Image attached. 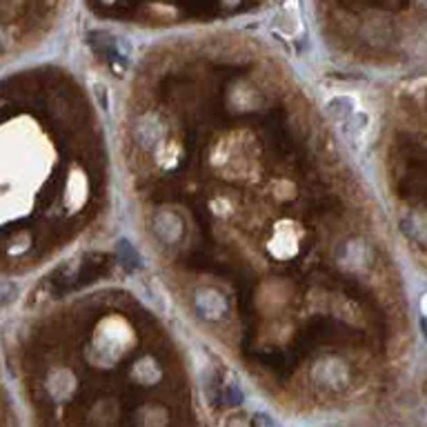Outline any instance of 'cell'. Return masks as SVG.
I'll return each instance as SVG.
<instances>
[{
  "label": "cell",
  "instance_id": "obj_1",
  "mask_svg": "<svg viewBox=\"0 0 427 427\" xmlns=\"http://www.w3.org/2000/svg\"><path fill=\"white\" fill-rule=\"evenodd\" d=\"M119 247H121L119 254H121V259H123L125 267H130V270H134V267L138 265V256H136V252L132 250V245H130V243H121Z\"/></svg>",
  "mask_w": 427,
  "mask_h": 427
},
{
  "label": "cell",
  "instance_id": "obj_2",
  "mask_svg": "<svg viewBox=\"0 0 427 427\" xmlns=\"http://www.w3.org/2000/svg\"><path fill=\"white\" fill-rule=\"evenodd\" d=\"M16 287L14 285H0V305L9 303L12 298H16Z\"/></svg>",
  "mask_w": 427,
  "mask_h": 427
}]
</instances>
